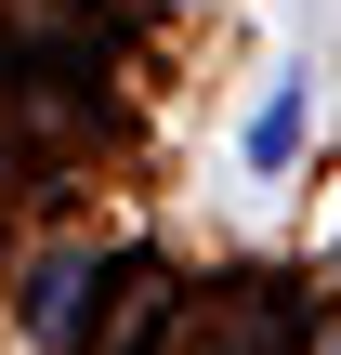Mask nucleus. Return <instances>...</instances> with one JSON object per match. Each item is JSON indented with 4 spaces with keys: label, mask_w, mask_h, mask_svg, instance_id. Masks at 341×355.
I'll use <instances>...</instances> for the list:
<instances>
[{
    "label": "nucleus",
    "mask_w": 341,
    "mask_h": 355,
    "mask_svg": "<svg viewBox=\"0 0 341 355\" xmlns=\"http://www.w3.org/2000/svg\"><path fill=\"white\" fill-rule=\"evenodd\" d=\"M79 316H92V263H79V250H53V263L26 277V329H39V343H66Z\"/></svg>",
    "instance_id": "nucleus-3"
},
{
    "label": "nucleus",
    "mask_w": 341,
    "mask_h": 355,
    "mask_svg": "<svg viewBox=\"0 0 341 355\" xmlns=\"http://www.w3.org/2000/svg\"><path fill=\"white\" fill-rule=\"evenodd\" d=\"M184 355H302V343H289V303L276 290H210Z\"/></svg>",
    "instance_id": "nucleus-1"
},
{
    "label": "nucleus",
    "mask_w": 341,
    "mask_h": 355,
    "mask_svg": "<svg viewBox=\"0 0 341 355\" xmlns=\"http://www.w3.org/2000/svg\"><path fill=\"white\" fill-rule=\"evenodd\" d=\"M302 132H315V79L289 66V79L263 92V119H250V171H289V158H302Z\"/></svg>",
    "instance_id": "nucleus-2"
}]
</instances>
